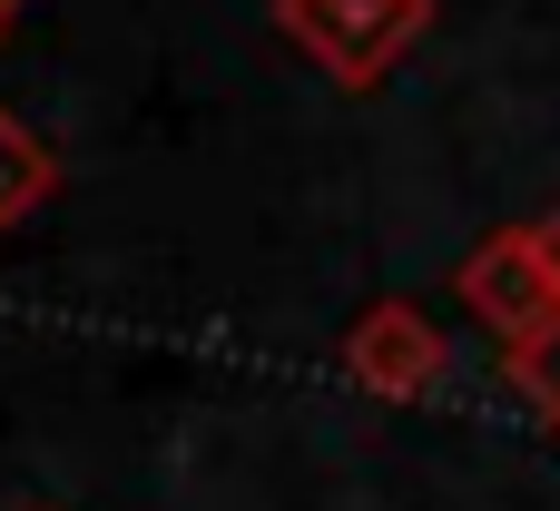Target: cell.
<instances>
[{
    "label": "cell",
    "mask_w": 560,
    "mask_h": 511,
    "mask_svg": "<svg viewBox=\"0 0 560 511\" xmlns=\"http://www.w3.org/2000/svg\"><path fill=\"white\" fill-rule=\"evenodd\" d=\"M463 305H472L502 345H532L560 315V217L502 227L492 246H472V256H463Z\"/></svg>",
    "instance_id": "cell-1"
},
{
    "label": "cell",
    "mask_w": 560,
    "mask_h": 511,
    "mask_svg": "<svg viewBox=\"0 0 560 511\" xmlns=\"http://www.w3.org/2000/svg\"><path fill=\"white\" fill-rule=\"evenodd\" d=\"M433 0H276V30L335 79V89H364L394 69V49L423 30Z\"/></svg>",
    "instance_id": "cell-2"
},
{
    "label": "cell",
    "mask_w": 560,
    "mask_h": 511,
    "mask_svg": "<svg viewBox=\"0 0 560 511\" xmlns=\"http://www.w3.org/2000/svg\"><path fill=\"white\" fill-rule=\"evenodd\" d=\"M345 364H354L364 384H384V394H423V384L443 374V335H433L413 305H374V315L345 335Z\"/></svg>",
    "instance_id": "cell-3"
},
{
    "label": "cell",
    "mask_w": 560,
    "mask_h": 511,
    "mask_svg": "<svg viewBox=\"0 0 560 511\" xmlns=\"http://www.w3.org/2000/svg\"><path fill=\"white\" fill-rule=\"evenodd\" d=\"M49 177H59V158L39 148V128L0 108V227H10V217H30V207L49 197Z\"/></svg>",
    "instance_id": "cell-4"
},
{
    "label": "cell",
    "mask_w": 560,
    "mask_h": 511,
    "mask_svg": "<svg viewBox=\"0 0 560 511\" xmlns=\"http://www.w3.org/2000/svg\"><path fill=\"white\" fill-rule=\"evenodd\" d=\"M502 374L522 384V404H532L541 423H560V315L532 335V345H502Z\"/></svg>",
    "instance_id": "cell-5"
},
{
    "label": "cell",
    "mask_w": 560,
    "mask_h": 511,
    "mask_svg": "<svg viewBox=\"0 0 560 511\" xmlns=\"http://www.w3.org/2000/svg\"><path fill=\"white\" fill-rule=\"evenodd\" d=\"M0 10H20V0H0Z\"/></svg>",
    "instance_id": "cell-6"
},
{
    "label": "cell",
    "mask_w": 560,
    "mask_h": 511,
    "mask_svg": "<svg viewBox=\"0 0 560 511\" xmlns=\"http://www.w3.org/2000/svg\"><path fill=\"white\" fill-rule=\"evenodd\" d=\"M0 20H10V10H0Z\"/></svg>",
    "instance_id": "cell-7"
}]
</instances>
